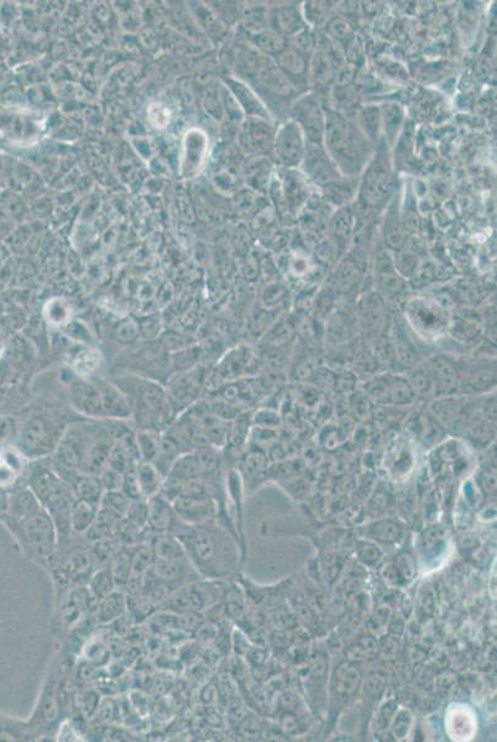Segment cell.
I'll return each mask as SVG.
<instances>
[{
    "label": "cell",
    "instance_id": "6da1fadb",
    "mask_svg": "<svg viewBox=\"0 0 497 742\" xmlns=\"http://www.w3.org/2000/svg\"><path fill=\"white\" fill-rule=\"evenodd\" d=\"M169 534L184 546L186 556L204 579H222L237 563L228 534L212 524H189L177 517Z\"/></svg>",
    "mask_w": 497,
    "mask_h": 742
},
{
    "label": "cell",
    "instance_id": "7a4b0ae2",
    "mask_svg": "<svg viewBox=\"0 0 497 742\" xmlns=\"http://www.w3.org/2000/svg\"><path fill=\"white\" fill-rule=\"evenodd\" d=\"M118 388L124 393L131 408V417L140 428L162 432L174 421L166 390L160 383L147 378L125 376L116 378Z\"/></svg>",
    "mask_w": 497,
    "mask_h": 742
},
{
    "label": "cell",
    "instance_id": "3957f363",
    "mask_svg": "<svg viewBox=\"0 0 497 742\" xmlns=\"http://www.w3.org/2000/svg\"><path fill=\"white\" fill-rule=\"evenodd\" d=\"M21 547L33 561L48 568L58 549V534L51 516L43 509L23 524L11 526Z\"/></svg>",
    "mask_w": 497,
    "mask_h": 742
},
{
    "label": "cell",
    "instance_id": "277c9868",
    "mask_svg": "<svg viewBox=\"0 0 497 742\" xmlns=\"http://www.w3.org/2000/svg\"><path fill=\"white\" fill-rule=\"evenodd\" d=\"M218 579H204L187 583L169 594L159 607L169 614H199L208 610L222 595V587Z\"/></svg>",
    "mask_w": 497,
    "mask_h": 742
},
{
    "label": "cell",
    "instance_id": "5b68a950",
    "mask_svg": "<svg viewBox=\"0 0 497 742\" xmlns=\"http://www.w3.org/2000/svg\"><path fill=\"white\" fill-rule=\"evenodd\" d=\"M203 383L204 381L199 366L184 373H174L167 380L164 390L174 416H179L199 403Z\"/></svg>",
    "mask_w": 497,
    "mask_h": 742
},
{
    "label": "cell",
    "instance_id": "8992f818",
    "mask_svg": "<svg viewBox=\"0 0 497 742\" xmlns=\"http://www.w3.org/2000/svg\"><path fill=\"white\" fill-rule=\"evenodd\" d=\"M89 444L84 446L83 441L78 443L74 437L66 433L51 454V469L62 480L71 484L81 474L83 456Z\"/></svg>",
    "mask_w": 497,
    "mask_h": 742
},
{
    "label": "cell",
    "instance_id": "52a82bcc",
    "mask_svg": "<svg viewBox=\"0 0 497 742\" xmlns=\"http://www.w3.org/2000/svg\"><path fill=\"white\" fill-rule=\"evenodd\" d=\"M96 602L88 592L86 585H79L69 589L67 592L58 597L57 617L58 630H72L86 619Z\"/></svg>",
    "mask_w": 497,
    "mask_h": 742
},
{
    "label": "cell",
    "instance_id": "ba28073f",
    "mask_svg": "<svg viewBox=\"0 0 497 742\" xmlns=\"http://www.w3.org/2000/svg\"><path fill=\"white\" fill-rule=\"evenodd\" d=\"M57 427L49 417L39 415L26 423L23 432V443L25 449L35 456L52 454L61 438L57 436Z\"/></svg>",
    "mask_w": 497,
    "mask_h": 742
},
{
    "label": "cell",
    "instance_id": "9c48e42d",
    "mask_svg": "<svg viewBox=\"0 0 497 742\" xmlns=\"http://www.w3.org/2000/svg\"><path fill=\"white\" fill-rule=\"evenodd\" d=\"M69 398L73 407L84 416L92 418L106 420L103 411L101 393L93 380L77 378L73 380L69 386Z\"/></svg>",
    "mask_w": 497,
    "mask_h": 742
},
{
    "label": "cell",
    "instance_id": "30bf717a",
    "mask_svg": "<svg viewBox=\"0 0 497 742\" xmlns=\"http://www.w3.org/2000/svg\"><path fill=\"white\" fill-rule=\"evenodd\" d=\"M411 323L420 335L427 338L437 337L447 328L445 310L427 301H413L408 308Z\"/></svg>",
    "mask_w": 497,
    "mask_h": 742
},
{
    "label": "cell",
    "instance_id": "8fae6325",
    "mask_svg": "<svg viewBox=\"0 0 497 742\" xmlns=\"http://www.w3.org/2000/svg\"><path fill=\"white\" fill-rule=\"evenodd\" d=\"M92 380L101 393V405L106 418H109L111 421H128L131 418L129 401L116 383L101 378H94Z\"/></svg>",
    "mask_w": 497,
    "mask_h": 742
},
{
    "label": "cell",
    "instance_id": "7c38bea8",
    "mask_svg": "<svg viewBox=\"0 0 497 742\" xmlns=\"http://www.w3.org/2000/svg\"><path fill=\"white\" fill-rule=\"evenodd\" d=\"M304 146L298 125L289 123L281 128L276 137L277 157L285 165H297L303 156Z\"/></svg>",
    "mask_w": 497,
    "mask_h": 742
},
{
    "label": "cell",
    "instance_id": "4fadbf2b",
    "mask_svg": "<svg viewBox=\"0 0 497 742\" xmlns=\"http://www.w3.org/2000/svg\"><path fill=\"white\" fill-rule=\"evenodd\" d=\"M149 502V521L146 531L150 536L157 534H169L177 515L169 500L161 494H156L147 499Z\"/></svg>",
    "mask_w": 497,
    "mask_h": 742
},
{
    "label": "cell",
    "instance_id": "5bb4252c",
    "mask_svg": "<svg viewBox=\"0 0 497 742\" xmlns=\"http://www.w3.org/2000/svg\"><path fill=\"white\" fill-rule=\"evenodd\" d=\"M174 512L181 521L189 524H206L212 521L214 507L212 500L191 499L179 496L172 502Z\"/></svg>",
    "mask_w": 497,
    "mask_h": 742
},
{
    "label": "cell",
    "instance_id": "9a60e30c",
    "mask_svg": "<svg viewBox=\"0 0 497 742\" xmlns=\"http://www.w3.org/2000/svg\"><path fill=\"white\" fill-rule=\"evenodd\" d=\"M116 438L111 436H101L93 438L84 453L81 466V474L99 476L104 468L108 466L111 456V446Z\"/></svg>",
    "mask_w": 497,
    "mask_h": 742
},
{
    "label": "cell",
    "instance_id": "2e32d148",
    "mask_svg": "<svg viewBox=\"0 0 497 742\" xmlns=\"http://www.w3.org/2000/svg\"><path fill=\"white\" fill-rule=\"evenodd\" d=\"M360 673L355 667L348 663L339 665L332 684V698L338 707L348 704L355 697L360 687Z\"/></svg>",
    "mask_w": 497,
    "mask_h": 742
},
{
    "label": "cell",
    "instance_id": "e0dca14e",
    "mask_svg": "<svg viewBox=\"0 0 497 742\" xmlns=\"http://www.w3.org/2000/svg\"><path fill=\"white\" fill-rule=\"evenodd\" d=\"M352 133L348 126L340 120H332L327 128V140L328 145L335 155L338 154L345 160L352 159L359 150V144L355 141Z\"/></svg>",
    "mask_w": 497,
    "mask_h": 742
},
{
    "label": "cell",
    "instance_id": "ac0fdd59",
    "mask_svg": "<svg viewBox=\"0 0 497 742\" xmlns=\"http://www.w3.org/2000/svg\"><path fill=\"white\" fill-rule=\"evenodd\" d=\"M44 509L40 504L39 499L35 496L34 493L28 489H21L16 491L9 500V519L10 527L15 524H23L26 519L33 517L34 515L40 512Z\"/></svg>",
    "mask_w": 497,
    "mask_h": 742
},
{
    "label": "cell",
    "instance_id": "d6986e66",
    "mask_svg": "<svg viewBox=\"0 0 497 742\" xmlns=\"http://www.w3.org/2000/svg\"><path fill=\"white\" fill-rule=\"evenodd\" d=\"M251 349L249 347H239L228 353L220 364L213 370L209 378H219V381H234L247 368L251 359Z\"/></svg>",
    "mask_w": 497,
    "mask_h": 742
},
{
    "label": "cell",
    "instance_id": "ffe728a7",
    "mask_svg": "<svg viewBox=\"0 0 497 742\" xmlns=\"http://www.w3.org/2000/svg\"><path fill=\"white\" fill-rule=\"evenodd\" d=\"M128 612V597L125 592L116 589L96 604L94 617L98 625H108L119 620Z\"/></svg>",
    "mask_w": 497,
    "mask_h": 742
},
{
    "label": "cell",
    "instance_id": "44dd1931",
    "mask_svg": "<svg viewBox=\"0 0 497 742\" xmlns=\"http://www.w3.org/2000/svg\"><path fill=\"white\" fill-rule=\"evenodd\" d=\"M184 147H186V152H184V166L187 167L184 171V175H194V172H197V170H199V166L203 164V159H204L206 149H207V137L199 129L189 130L186 135Z\"/></svg>",
    "mask_w": 497,
    "mask_h": 742
},
{
    "label": "cell",
    "instance_id": "7402d4cb",
    "mask_svg": "<svg viewBox=\"0 0 497 742\" xmlns=\"http://www.w3.org/2000/svg\"><path fill=\"white\" fill-rule=\"evenodd\" d=\"M98 510L99 504L86 500H74L69 516L73 534L83 536L86 534L97 517Z\"/></svg>",
    "mask_w": 497,
    "mask_h": 742
},
{
    "label": "cell",
    "instance_id": "603a6c76",
    "mask_svg": "<svg viewBox=\"0 0 497 742\" xmlns=\"http://www.w3.org/2000/svg\"><path fill=\"white\" fill-rule=\"evenodd\" d=\"M136 478L139 483L141 495L145 499H150L156 494H159L164 476L160 473L156 466L149 461H140L135 466Z\"/></svg>",
    "mask_w": 497,
    "mask_h": 742
},
{
    "label": "cell",
    "instance_id": "cb8c5ba5",
    "mask_svg": "<svg viewBox=\"0 0 497 742\" xmlns=\"http://www.w3.org/2000/svg\"><path fill=\"white\" fill-rule=\"evenodd\" d=\"M134 546H121L111 556L108 567L111 568L116 589H124L131 574V554Z\"/></svg>",
    "mask_w": 497,
    "mask_h": 742
},
{
    "label": "cell",
    "instance_id": "d4e9b609",
    "mask_svg": "<svg viewBox=\"0 0 497 742\" xmlns=\"http://www.w3.org/2000/svg\"><path fill=\"white\" fill-rule=\"evenodd\" d=\"M149 544L154 551L155 558L159 559H179L187 557L184 546L172 534H152Z\"/></svg>",
    "mask_w": 497,
    "mask_h": 742
},
{
    "label": "cell",
    "instance_id": "484cf974",
    "mask_svg": "<svg viewBox=\"0 0 497 742\" xmlns=\"http://www.w3.org/2000/svg\"><path fill=\"white\" fill-rule=\"evenodd\" d=\"M69 485L74 495V499L86 500V501L99 504L101 496L104 494V490L101 488V481L97 476L79 474Z\"/></svg>",
    "mask_w": 497,
    "mask_h": 742
},
{
    "label": "cell",
    "instance_id": "4316f807",
    "mask_svg": "<svg viewBox=\"0 0 497 742\" xmlns=\"http://www.w3.org/2000/svg\"><path fill=\"white\" fill-rule=\"evenodd\" d=\"M387 187H389V175H387L386 170L377 164L376 166L372 167L367 175L362 194L365 199H367V202L377 203L386 193Z\"/></svg>",
    "mask_w": 497,
    "mask_h": 742
},
{
    "label": "cell",
    "instance_id": "83f0119b",
    "mask_svg": "<svg viewBox=\"0 0 497 742\" xmlns=\"http://www.w3.org/2000/svg\"><path fill=\"white\" fill-rule=\"evenodd\" d=\"M86 587L96 604L101 602V599H104L106 595H109L111 592H114L116 585L114 578L111 575V568L104 567L97 569L96 572L93 573L92 577L89 578Z\"/></svg>",
    "mask_w": 497,
    "mask_h": 742
},
{
    "label": "cell",
    "instance_id": "f1b7e54d",
    "mask_svg": "<svg viewBox=\"0 0 497 742\" xmlns=\"http://www.w3.org/2000/svg\"><path fill=\"white\" fill-rule=\"evenodd\" d=\"M403 534L402 526L396 521L382 519L370 524L367 529V536L381 544H396Z\"/></svg>",
    "mask_w": 497,
    "mask_h": 742
},
{
    "label": "cell",
    "instance_id": "f546056e",
    "mask_svg": "<svg viewBox=\"0 0 497 742\" xmlns=\"http://www.w3.org/2000/svg\"><path fill=\"white\" fill-rule=\"evenodd\" d=\"M297 116L299 123L306 128L308 135L314 140H318L323 129V117L318 106L315 103H304L299 108Z\"/></svg>",
    "mask_w": 497,
    "mask_h": 742
},
{
    "label": "cell",
    "instance_id": "4dcf8cb0",
    "mask_svg": "<svg viewBox=\"0 0 497 742\" xmlns=\"http://www.w3.org/2000/svg\"><path fill=\"white\" fill-rule=\"evenodd\" d=\"M169 476H174L184 483L196 479V478H201L199 461L194 451L181 454L174 461V466H171Z\"/></svg>",
    "mask_w": 497,
    "mask_h": 742
},
{
    "label": "cell",
    "instance_id": "1f68e13d",
    "mask_svg": "<svg viewBox=\"0 0 497 742\" xmlns=\"http://www.w3.org/2000/svg\"><path fill=\"white\" fill-rule=\"evenodd\" d=\"M136 443L140 453L141 461H154L155 456L159 449L160 437L161 432L149 429V428H140L135 433Z\"/></svg>",
    "mask_w": 497,
    "mask_h": 742
},
{
    "label": "cell",
    "instance_id": "d6a6232c",
    "mask_svg": "<svg viewBox=\"0 0 497 742\" xmlns=\"http://www.w3.org/2000/svg\"><path fill=\"white\" fill-rule=\"evenodd\" d=\"M202 350L197 345H189L184 349L176 350L171 355L174 373H184L199 366Z\"/></svg>",
    "mask_w": 497,
    "mask_h": 742
},
{
    "label": "cell",
    "instance_id": "836d02e7",
    "mask_svg": "<svg viewBox=\"0 0 497 742\" xmlns=\"http://www.w3.org/2000/svg\"><path fill=\"white\" fill-rule=\"evenodd\" d=\"M124 519H128L130 524L136 526L138 529L146 531L147 521H149V502L147 499L130 500L129 506L126 509Z\"/></svg>",
    "mask_w": 497,
    "mask_h": 742
},
{
    "label": "cell",
    "instance_id": "e575fe53",
    "mask_svg": "<svg viewBox=\"0 0 497 742\" xmlns=\"http://www.w3.org/2000/svg\"><path fill=\"white\" fill-rule=\"evenodd\" d=\"M129 502H130V499L121 490L104 491L101 502H99V507L108 510L123 519L129 506Z\"/></svg>",
    "mask_w": 497,
    "mask_h": 742
},
{
    "label": "cell",
    "instance_id": "d590c367",
    "mask_svg": "<svg viewBox=\"0 0 497 742\" xmlns=\"http://www.w3.org/2000/svg\"><path fill=\"white\" fill-rule=\"evenodd\" d=\"M397 572L400 574L405 584L411 583L417 575V563L410 552H403L395 558V562L392 563Z\"/></svg>",
    "mask_w": 497,
    "mask_h": 742
},
{
    "label": "cell",
    "instance_id": "8d00e7d4",
    "mask_svg": "<svg viewBox=\"0 0 497 742\" xmlns=\"http://www.w3.org/2000/svg\"><path fill=\"white\" fill-rule=\"evenodd\" d=\"M45 315L51 325L65 327L69 322V307L61 300H53L45 308Z\"/></svg>",
    "mask_w": 497,
    "mask_h": 742
},
{
    "label": "cell",
    "instance_id": "74e56055",
    "mask_svg": "<svg viewBox=\"0 0 497 742\" xmlns=\"http://www.w3.org/2000/svg\"><path fill=\"white\" fill-rule=\"evenodd\" d=\"M435 385H442L445 388L457 385V370L447 360L438 359L435 361Z\"/></svg>",
    "mask_w": 497,
    "mask_h": 742
},
{
    "label": "cell",
    "instance_id": "f35d334b",
    "mask_svg": "<svg viewBox=\"0 0 497 742\" xmlns=\"http://www.w3.org/2000/svg\"><path fill=\"white\" fill-rule=\"evenodd\" d=\"M116 339L123 343H133L140 338V330L139 323L131 318L121 322L116 330Z\"/></svg>",
    "mask_w": 497,
    "mask_h": 742
},
{
    "label": "cell",
    "instance_id": "ab89813d",
    "mask_svg": "<svg viewBox=\"0 0 497 742\" xmlns=\"http://www.w3.org/2000/svg\"><path fill=\"white\" fill-rule=\"evenodd\" d=\"M357 553L360 562L369 567H376L377 564L381 562V551L370 542H360L357 544Z\"/></svg>",
    "mask_w": 497,
    "mask_h": 742
},
{
    "label": "cell",
    "instance_id": "60d3db41",
    "mask_svg": "<svg viewBox=\"0 0 497 742\" xmlns=\"http://www.w3.org/2000/svg\"><path fill=\"white\" fill-rule=\"evenodd\" d=\"M99 481H101V488L104 491H118L121 490V486H123V479H124V474L121 471L113 469L111 466H108L106 468L103 469L101 474L98 476Z\"/></svg>",
    "mask_w": 497,
    "mask_h": 742
},
{
    "label": "cell",
    "instance_id": "b9f144b4",
    "mask_svg": "<svg viewBox=\"0 0 497 742\" xmlns=\"http://www.w3.org/2000/svg\"><path fill=\"white\" fill-rule=\"evenodd\" d=\"M139 323L140 337L145 339H156L162 330V320L159 315H151L145 317Z\"/></svg>",
    "mask_w": 497,
    "mask_h": 742
},
{
    "label": "cell",
    "instance_id": "7bdbcfd3",
    "mask_svg": "<svg viewBox=\"0 0 497 742\" xmlns=\"http://www.w3.org/2000/svg\"><path fill=\"white\" fill-rule=\"evenodd\" d=\"M279 63H280L281 67L285 69L286 72L291 73V74H301L304 72V61L301 55L294 51H287V52H282L279 54Z\"/></svg>",
    "mask_w": 497,
    "mask_h": 742
},
{
    "label": "cell",
    "instance_id": "ee69618b",
    "mask_svg": "<svg viewBox=\"0 0 497 742\" xmlns=\"http://www.w3.org/2000/svg\"><path fill=\"white\" fill-rule=\"evenodd\" d=\"M312 68H313L314 77L318 82H328L329 79L333 76L332 63H330L325 55H315L313 62H312Z\"/></svg>",
    "mask_w": 497,
    "mask_h": 742
},
{
    "label": "cell",
    "instance_id": "f6af8a7d",
    "mask_svg": "<svg viewBox=\"0 0 497 742\" xmlns=\"http://www.w3.org/2000/svg\"><path fill=\"white\" fill-rule=\"evenodd\" d=\"M135 466H133L129 471L124 473L123 486H121V491L130 500L143 499L138 478H136Z\"/></svg>",
    "mask_w": 497,
    "mask_h": 742
},
{
    "label": "cell",
    "instance_id": "bcb514c9",
    "mask_svg": "<svg viewBox=\"0 0 497 742\" xmlns=\"http://www.w3.org/2000/svg\"><path fill=\"white\" fill-rule=\"evenodd\" d=\"M245 420L242 417L234 418L233 423H229V436H228V443H230L233 446H240L242 442L245 441L247 433V423L244 422Z\"/></svg>",
    "mask_w": 497,
    "mask_h": 742
},
{
    "label": "cell",
    "instance_id": "7dc6e473",
    "mask_svg": "<svg viewBox=\"0 0 497 742\" xmlns=\"http://www.w3.org/2000/svg\"><path fill=\"white\" fill-rule=\"evenodd\" d=\"M411 721H412V715L408 710H402L397 714L393 725H392V733L395 735V738H405L410 730Z\"/></svg>",
    "mask_w": 497,
    "mask_h": 742
},
{
    "label": "cell",
    "instance_id": "c3c4849f",
    "mask_svg": "<svg viewBox=\"0 0 497 742\" xmlns=\"http://www.w3.org/2000/svg\"><path fill=\"white\" fill-rule=\"evenodd\" d=\"M264 469V459L256 453H251L242 461V471L247 478H254Z\"/></svg>",
    "mask_w": 497,
    "mask_h": 742
},
{
    "label": "cell",
    "instance_id": "681fc988",
    "mask_svg": "<svg viewBox=\"0 0 497 742\" xmlns=\"http://www.w3.org/2000/svg\"><path fill=\"white\" fill-rule=\"evenodd\" d=\"M397 705L393 702H387V703L382 705L379 715H377V725L379 729L386 728L389 723L391 721L392 716L396 714Z\"/></svg>",
    "mask_w": 497,
    "mask_h": 742
},
{
    "label": "cell",
    "instance_id": "f907efd6",
    "mask_svg": "<svg viewBox=\"0 0 497 742\" xmlns=\"http://www.w3.org/2000/svg\"><path fill=\"white\" fill-rule=\"evenodd\" d=\"M277 19H279V26L284 31H292L296 29V24H297V15L295 11L292 9H284L281 10L279 15H277Z\"/></svg>",
    "mask_w": 497,
    "mask_h": 742
},
{
    "label": "cell",
    "instance_id": "816d5d0a",
    "mask_svg": "<svg viewBox=\"0 0 497 742\" xmlns=\"http://www.w3.org/2000/svg\"><path fill=\"white\" fill-rule=\"evenodd\" d=\"M382 577L385 578V580L387 583H390L392 585H401V584H405L400 574L396 570V568L393 564H387L386 567L384 568L382 570Z\"/></svg>",
    "mask_w": 497,
    "mask_h": 742
},
{
    "label": "cell",
    "instance_id": "f5cc1de1",
    "mask_svg": "<svg viewBox=\"0 0 497 742\" xmlns=\"http://www.w3.org/2000/svg\"><path fill=\"white\" fill-rule=\"evenodd\" d=\"M329 30L332 34H334V36H337L339 39H343L349 34L348 25L340 20H335L334 23H332L329 26Z\"/></svg>",
    "mask_w": 497,
    "mask_h": 742
},
{
    "label": "cell",
    "instance_id": "db71d44e",
    "mask_svg": "<svg viewBox=\"0 0 497 742\" xmlns=\"http://www.w3.org/2000/svg\"><path fill=\"white\" fill-rule=\"evenodd\" d=\"M297 45H298V49L304 50V51L309 50V47L312 46V40L307 31H303L297 36Z\"/></svg>",
    "mask_w": 497,
    "mask_h": 742
}]
</instances>
